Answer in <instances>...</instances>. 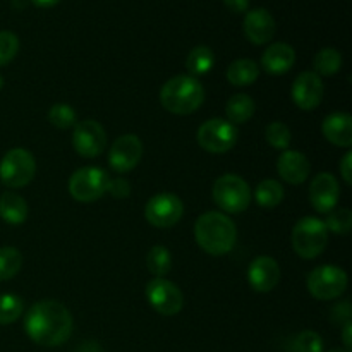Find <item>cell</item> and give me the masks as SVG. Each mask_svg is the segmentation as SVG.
Wrapping results in <instances>:
<instances>
[{
  "label": "cell",
  "mask_w": 352,
  "mask_h": 352,
  "mask_svg": "<svg viewBox=\"0 0 352 352\" xmlns=\"http://www.w3.org/2000/svg\"><path fill=\"white\" fill-rule=\"evenodd\" d=\"M72 315L62 302L45 299L31 306L24 318V330L28 337L38 346H62L72 333Z\"/></svg>",
  "instance_id": "obj_1"
},
{
  "label": "cell",
  "mask_w": 352,
  "mask_h": 352,
  "mask_svg": "<svg viewBox=\"0 0 352 352\" xmlns=\"http://www.w3.org/2000/svg\"><path fill=\"white\" fill-rule=\"evenodd\" d=\"M196 243L206 253L220 254L229 253L237 239V229L232 220L219 212H206L196 220L195 226Z\"/></svg>",
  "instance_id": "obj_2"
},
{
  "label": "cell",
  "mask_w": 352,
  "mask_h": 352,
  "mask_svg": "<svg viewBox=\"0 0 352 352\" xmlns=\"http://www.w3.org/2000/svg\"><path fill=\"white\" fill-rule=\"evenodd\" d=\"M205 89L192 76H175L168 79L160 91V103L167 112L175 116H189L201 107Z\"/></svg>",
  "instance_id": "obj_3"
},
{
  "label": "cell",
  "mask_w": 352,
  "mask_h": 352,
  "mask_svg": "<svg viewBox=\"0 0 352 352\" xmlns=\"http://www.w3.org/2000/svg\"><path fill=\"white\" fill-rule=\"evenodd\" d=\"M329 243V230L323 220L305 217L292 229V248L302 260H313L325 251Z\"/></svg>",
  "instance_id": "obj_4"
},
{
  "label": "cell",
  "mask_w": 352,
  "mask_h": 352,
  "mask_svg": "<svg viewBox=\"0 0 352 352\" xmlns=\"http://www.w3.org/2000/svg\"><path fill=\"white\" fill-rule=\"evenodd\" d=\"M213 201L227 213H241L250 206L251 189L243 177L226 174L213 184Z\"/></svg>",
  "instance_id": "obj_5"
},
{
  "label": "cell",
  "mask_w": 352,
  "mask_h": 352,
  "mask_svg": "<svg viewBox=\"0 0 352 352\" xmlns=\"http://www.w3.org/2000/svg\"><path fill=\"white\" fill-rule=\"evenodd\" d=\"M36 172L33 155L24 148H12L3 155L0 162V181L10 189L24 188L30 184Z\"/></svg>",
  "instance_id": "obj_6"
},
{
  "label": "cell",
  "mask_w": 352,
  "mask_h": 352,
  "mask_svg": "<svg viewBox=\"0 0 352 352\" xmlns=\"http://www.w3.org/2000/svg\"><path fill=\"white\" fill-rule=\"evenodd\" d=\"M347 274L339 267L325 265L308 275V291L320 301H330L342 296L347 289Z\"/></svg>",
  "instance_id": "obj_7"
},
{
  "label": "cell",
  "mask_w": 352,
  "mask_h": 352,
  "mask_svg": "<svg viewBox=\"0 0 352 352\" xmlns=\"http://www.w3.org/2000/svg\"><path fill=\"white\" fill-rule=\"evenodd\" d=\"M110 177L96 167H85L76 170L69 179V192L76 201L91 203L107 192Z\"/></svg>",
  "instance_id": "obj_8"
},
{
  "label": "cell",
  "mask_w": 352,
  "mask_h": 352,
  "mask_svg": "<svg viewBox=\"0 0 352 352\" xmlns=\"http://www.w3.org/2000/svg\"><path fill=\"white\" fill-rule=\"evenodd\" d=\"M237 129L223 119H210L198 129V143L210 153H226L236 144Z\"/></svg>",
  "instance_id": "obj_9"
},
{
  "label": "cell",
  "mask_w": 352,
  "mask_h": 352,
  "mask_svg": "<svg viewBox=\"0 0 352 352\" xmlns=\"http://www.w3.org/2000/svg\"><path fill=\"white\" fill-rule=\"evenodd\" d=\"M146 298L157 313L164 316H174L184 306V296L181 289L170 280L155 277L146 285Z\"/></svg>",
  "instance_id": "obj_10"
},
{
  "label": "cell",
  "mask_w": 352,
  "mask_h": 352,
  "mask_svg": "<svg viewBox=\"0 0 352 352\" xmlns=\"http://www.w3.org/2000/svg\"><path fill=\"white\" fill-rule=\"evenodd\" d=\"M184 215V205L172 192H160L148 201L144 208V217L148 222L158 229L174 227Z\"/></svg>",
  "instance_id": "obj_11"
},
{
  "label": "cell",
  "mask_w": 352,
  "mask_h": 352,
  "mask_svg": "<svg viewBox=\"0 0 352 352\" xmlns=\"http://www.w3.org/2000/svg\"><path fill=\"white\" fill-rule=\"evenodd\" d=\"M72 146L81 157L95 158L103 153L107 146V133L96 120H81L74 126Z\"/></svg>",
  "instance_id": "obj_12"
},
{
  "label": "cell",
  "mask_w": 352,
  "mask_h": 352,
  "mask_svg": "<svg viewBox=\"0 0 352 352\" xmlns=\"http://www.w3.org/2000/svg\"><path fill=\"white\" fill-rule=\"evenodd\" d=\"M143 157V143L136 134H124L113 141L109 151V164L119 174L131 172Z\"/></svg>",
  "instance_id": "obj_13"
},
{
  "label": "cell",
  "mask_w": 352,
  "mask_h": 352,
  "mask_svg": "<svg viewBox=\"0 0 352 352\" xmlns=\"http://www.w3.org/2000/svg\"><path fill=\"white\" fill-rule=\"evenodd\" d=\"M323 93L322 78L311 71L301 72L292 85V100L301 110H315L322 103Z\"/></svg>",
  "instance_id": "obj_14"
},
{
  "label": "cell",
  "mask_w": 352,
  "mask_h": 352,
  "mask_svg": "<svg viewBox=\"0 0 352 352\" xmlns=\"http://www.w3.org/2000/svg\"><path fill=\"white\" fill-rule=\"evenodd\" d=\"M340 198V188L337 179L329 172L316 175L309 186V201L313 208L320 213H329L336 210Z\"/></svg>",
  "instance_id": "obj_15"
},
{
  "label": "cell",
  "mask_w": 352,
  "mask_h": 352,
  "mask_svg": "<svg viewBox=\"0 0 352 352\" xmlns=\"http://www.w3.org/2000/svg\"><path fill=\"white\" fill-rule=\"evenodd\" d=\"M248 278H250V284L254 291L270 292L277 287L278 280H280V267L274 258L258 256L250 265Z\"/></svg>",
  "instance_id": "obj_16"
},
{
  "label": "cell",
  "mask_w": 352,
  "mask_h": 352,
  "mask_svg": "<svg viewBox=\"0 0 352 352\" xmlns=\"http://www.w3.org/2000/svg\"><path fill=\"white\" fill-rule=\"evenodd\" d=\"M244 34L248 40L254 45H265L274 38L275 19L267 9H254L250 10L244 17Z\"/></svg>",
  "instance_id": "obj_17"
},
{
  "label": "cell",
  "mask_w": 352,
  "mask_h": 352,
  "mask_svg": "<svg viewBox=\"0 0 352 352\" xmlns=\"http://www.w3.org/2000/svg\"><path fill=\"white\" fill-rule=\"evenodd\" d=\"M278 175L289 184H302L309 177L311 164L302 153L294 150H285L277 162Z\"/></svg>",
  "instance_id": "obj_18"
},
{
  "label": "cell",
  "mask_w": 352,
  "mask_h": 352,
  "mask_svg": "<svg viewBox=\"0 0 352 352\" xmlns=\"http://www.w3.org/2000/svg\"><path fill=\"white\" fill-rule=\"evenodd\" d=\"M322 133L325 140L340 148H349L352 144V117L349 113H332L322 124Z\"/></svg>",
  "instance_id": "obj_19"
},
{
  "label": "cell",
  "mask_w": 352,
  "mask_h": 352,
  "mask_svg": "<svg viewBox=\"0 0 352 352\" xmlns=\"http://www.w3.org/2000/svg\"><path fill=\"white\" fill-rule=\"evenodd\" d=\"M296 62V52L287 43H274L265 50L261 65L268 74H284Z\"/></svg>",
  "instance_id": "obj_20"
},
{
  "label": "cell",
  "mask_w": 352,
  "mask_h": 352,
  "mask_svg": "<svg viewBox=\"0 0 352 352\" xmlns=\"http://www.w3.org/2000/svg\"><path fill=\"white\" fill-rule=\"evenodd\" d=\"M0 217L3 222L19 226L28 219V205L17 192L6 191L0 196Z\"/></svg>",
  "instance_id": "obj_21"
},
{
  "label": "cell",
  "mask_w": 352,
  "mask_h": 352,
  "mask_svg": "<svg viewBox=\"0 0 352 352\" xmlns=\"http://www.w3.org/2000/svg\"><path fill=\"white\" fill-rule=\"evenodd\" d=\"M260 69H258L256 62L250 60V58H239L234 60L227 69V79L230 85L234 86H248L253 85L256 81Z\"/></svg>",
  "instance_id": "obj_22"
},
{
  "label": "cell",
  "mask_w": 352,
  "mask_h": 352,
  "mask_svg": "<svg viewBox=\"0 0 352 352\" xmlns=\"http://www.w3.org/2000/svg\"><path fill=\"white\" fill-rule=\"evenodd\" d=\"M254 102L253 98H250L248 95H243V93H237V95H232L227 102L226 113L229 117L230 124H244L253 117L254 113Z\"/></svg>",
  "instance_id": "obj_23"
},
{
  "label": "cell",
  "mask_w": 352,
  "mask_h": 352,
  "mask_svg": "<svg viewBox=\"0 0 352 352\" xmlns=\"http://www.w3.org/2000/svg\"><path fill=\"white\" fill-rule=\"evenodd\" d=\"M213 62H215V55H213L212 48L199 45L189 52L188 58H186V67L195 78V76H203L210 72V69L213 67Z\"/></svg>",
  "instance_id": "obj_24"
},
{
  "label": "cell",
  "mask_w": 352,
  "mask_h": 352,
  "mask_svg": "<svg viewBox=\"0 0 352 352\" xmlns=\"http://www.w3.org/2000/svg\"><path fill=\"white\" fill-rule=\"evenodd\" d=\"M284 199V188L275 179H265L256 188V201L261 208H275Z\"/></svg>",
  "instance_id": "obj_25"
},
{
  "label": "cell",
  "mask_w": 352,
  "mask_h": 352,
  "mask_svg": "<svg viewBox=\"0 0 352 352\" xmlns=\"http://www.w3.org/2000/svg\"><path fill=\"white\" fill-rule=\"evenodd\" d=\"M146 267L155 277L164 278L172 268V254L165 246H153L146 254Z\"/></svg>",
  "instance_id": "obj_26"
},
{
  "label": "cell",
  "mask_w": 352,
  "mask_h": 352,
  "mask_svg": "<svg viewBox=\"0 0 352 352\" xmlns=\"http://www.w3.org/2000/svg\"><path fill=\"white\" fill-rule=\"evenodd\" d=\"M342 67V55L336 48H323L315 57V71L318 76H333Z\"/></svg>",
  "instance_id": "obj_27"
},
{
  "label": "cell",
  "mask_w": 352,
  "mask_h": 352,
  "mask_svg": "<svg viewBox=\"0 0 352 352\" xmlns=\"http://www.w3.org/2000/svg\"><path fill=\"white\" fill-rule=\"evenodd\" d=\"M23 267V254L16 248H0V282L16 277Z\"/></svg>",
  "instance_id": "obj_28"
},
{
  "label": "cell",
  "mask_w": 352,
  "mask_h": 352,
  "mask_svg": "<svg viewBox=\"0 0 352 352\" xmlns=\"http://www.w3.org/2000/svg\"><path fill=\"white\" fill-rule=\"evenodd\" d=\"M24 302L16 294H2L0 296V325H9L19 320L23 315Z\"/></svg>",
  "instance_id": "obj_29"
},
{
  "label": "cell",
  "mask_w": 352,
  "mask_h": 352,
  "mask_svg": "<svg viewBox=\"0 0 352 352\" xmlns=\"http://www.w3.org/2000/svg\"><path fill=\"white\" fill-rule=\"evenodd\" d=\"M327 230L333 234H340V236H346V234L351 232L352 226V212L347 208H339L329 212V217H327L325 222Z\"/></svg>",
  "instance_id": "obj_30"
},
{
  "label": "cell",
  "mask_w": 352,
  "mask_h": 352,
  "mask_svg": "<svg viewBox=\"0 0 352 352\" xmlns=\"http://www.w3.org/2000/svg\"><path fill=\"white\" fill-rule=\"evenodd\" d=\"M265 136H267V141L275 150L285 151L291 144V131L284 122H278V120L268 124L267 129H265Z\"/></svg>",
  "instance_id": "obj_31"
},
{
  "label": "cell",
  "mask_w": 352,
  "mask_h": 352,
  "mask_svg": "<svg viewBox=\"0 0 352 352\" xmlns=\"http://www.w3.org/2000/svg\"><path fill=\"white\" fill-rule=\"evenodd\" d=\"M48 120L58 129H69L76 126V112L67 103H57L48 112Z\"/></svg>",
  "instance_id": "obj_32"
},
{
  "label": "cell",
  "mask_w": 352,
  "mask_h": 352,
  "mask_svg": "<svg viewBox=\"0 0 352 352\" xmlns=\"http://www.w3.org/2000/svg\"><path fill=\"white\" fill-rule=\"evenodd\" d=\"M292 352H323V339L313 330H305L294 339Z\"/></svg>",
  "instance_id": "obj_33"
},
{
  "label": "cell",
  "mask_w": 352,
  "mask_h": 352,
  "mask_svg": "<svg viewBox=\"0 0 352 352\" xmlns=\"http://www.w3.org/2000/svg\"><path fill=\"white\" fill-rule=\"evenodd\" d=\"M19 50V40L10 31H0V65H6L16 57Z\"/></svg>",
  "instance_id": "obj_34"
},
{
  "label": "cell",
  "mask_w": 352,
  "mask_h": 352,
  "mask_svg": "<svg viewBox=\"0 0 352 352\" xmlns=\"http://www.w3.org/2000/svg\"><path fill=\"white\" fill-rule=\"evenodd\" d=\"M129 182L124 181V179H113V181L110 179L109 186H107V192H110L116 198H126V196H129Z\"/></svg>",
  "instance_id": "obj_35"
},
{
  "label": "cell",
  "mask_w": 352,
  "mask_h": 352,
  "mask_svg": "<svg viewBox=\"0 0 352 352\" xmlns=\"http://www.w3.org/2000/svg\"><path fill=\"white\" fill-rule=\"evenodd\" d=\"M352 153L351 151H347L346 155H344L342 162H340V175H342V179L346 181V184H352Z\"/></svg>",
  "instance_id": "obj_36"
},
{
  "label": "cell",
  "mask_w": 352,
  "mask_h": 352,
  "mask_svg": "<svg viewBox=\"0 0 352 352\" xmlns=\"http://www.w3.org/2000/svg\"><path fill=\"white\" fill-rule=\"evenodd\" d=\"M223 3L236 14L246 12L248 7H250V0H223Z\"/></svg>",
  "instance_id": "obj_37"
},
{
  "label": "cell",
  "mask_w": 352,
  "mask_h": 352,
  "mask_svg": "<svg viewBox=\"0 0 352 352\" xmlns=\"http://www.w3.org/2000/svg\"><path fill=\"white\" fill-rule=\"evenodd\" d=\"M351 332H352V323L347 322L346 327H344V333H342V339H344V344H346V349H347V351H349L351 346H352Z\"/></svg>",
  "instance_id": "obj_38"
},
{
  "label": "cell",
  "mask_w": 352,
  "mask_h": 352,
  "mask_svg": "<svg viewBox=\"0 0 352 352\" xmlns=\"http://www.w3.org/2000/svg\"><path fill=\"white\" fill-rule=\"evenodd\" d=\"M33 2L40 7H54V6H57L60 0H33Z\"/></svg>",
  "instance_id": "obj_39"
},
{
  "label": "cell",
  "mask_w": 352,
  "mask_h": 352,
  "mask_svg": "<svg viewBox=\"0 0 352 352\" xmlns=\"http://www.w3.org/2000/svg\"><path fill=\"white\" fill-rule=\"evenodd\" d=\"M329 352H349L347 349H332V351H329Z\"/></svg>",
  "instance_id": "obj_40"
},
{
  "label": "cell",
  "mask_w": 352,
  "mask_h": 352,
  "mask_svg": "<svg viewBox=\"0 0 352 352\" xmlns=\"http://www.w3.org/2000/svg\"><path fill=\"white\" fill-rule=\"evenodd\" d=\"M2 86H3V78L0 76V89H2Z\"/></svg>",
  "instance_id": "obj_41"
}]
</instances>
